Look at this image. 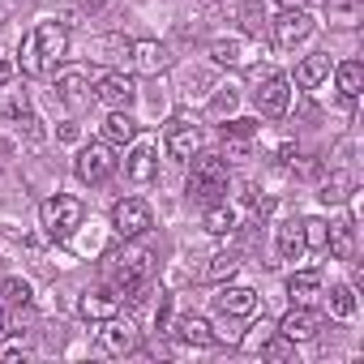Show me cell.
<instances>
[{
  "instance_id": "obj_2",
  "label": "cell",
  "mask_w": 364,
  "mask_h": 364,
  "mask_svg": "<svg viewBox=\"0 0 364 364\" xmlns=\"http://www.w3.org/2000/svg\"><path fill=\"white\" fill-rule=\"evenodd\" d=\"M107 274H112V283H116L120 296H129V300H146V287H150L154 266H150V253H146V249H120V253L112 257Z\"/></svg>"
},
{
  "instance_id": "obj_24",
  "label": "cell",
  "mask_w": 364,
  "mask_h": 364,
  "mask_svg": "<svg viewBox=\"0 0 364 364\" xmlns=\"http://www.w3.org/2000/svg\"><path fill=\"white\" fill-rule=\"evenodd\" d=\"M279 257L283 262H300L304 257V236H300V223L296 219H287L279 228Z\"/></svg>"
},
{
  "instance_id": "obj_23",
  "label": "cell",
  "mask_w": 364,
  "mask_h": 364,
  "mask_svg": "<svg viewBox=\"0 0 364 364\" xmlns=\"http://www.w3.org/2000/svg\"><path fill=\"white\" fill-rule=\"evenodd\" d=\"M326 77H330V56H309V60L296 65V86H300V90H313V86H321Z\"/></svg>"
},
{
  "instance_id": "obj_17",
  "label": "cell",
  "mask_w": 364,
  "mask_h": 364,
  "mask_svg": "<svg viewBox=\"0 0 364 364\" xmlns=\"http://www.w3.org/2000/svg\"><path fill=\"white\" fill-rule=\"evenodd\" d=\"M26 107V90H18V65L0 60V116H14Z\"/></svg>"
},
{
  "instance_id": "obj_31",
  "label": "cell",
  "mask_w": 364,
  "mask_h": 364,
  "mask_svg": "<svg viewBox=\"0 0 364 364\" xmlns=\"http://www.w3.org/2000/svg\"><path fill=\"white\" fill-rule=\"evenodd\" d=\"M232 228H236V210H232V206H219V202H215V206L206 210V232H215V236H228Z\"/></svg>"
},
{
  "instance_id": "obj_38",
  "label": "cell",
  "mask_w": 364,
  "mask_h": 364,
  "mask_svg": "<svg viewBox=\"0 0 364 364\" xmlns=\"http://www.w3.org/2000/svg\"><path fill=\"white\" fill-rule=\"evenodd\" d=\"M232 107H236V95L228 90V95H219V99H215V107H210V112H215V116H228Z\"/></svg>"
},
{
  "instance_id": "obj_28",
  "label": "cell",
  "mask_w": 364,
  "mask_h": 364,
  "mask_svg": "<svg viewBox=\"0 0 364 364\" xmlns=\"http://www.w3.org/2000/svg\"><path fill=\"white\" fill-rule=\"evenodd\" d=\"M14 124H18V133H22L26 141H35V146H39V141L48 137V129H43V120H39V116H35L31 107H22V112H14Z\"/></svg>"
},
{
  "instance_id": "obj_20",
  "label": "cell",
  "mask_w": 364,
  "mask_h": 364,
  "mask_svg": "<svg viewBox=\"0 0 364 364\" xmlns=\"http://www.w3.org/2000/svg\"><path fill=\"white\" fill-rule=\"evenodd\" d=\"M86 86H90L86 73H82V69H69V73L56 77V99H60L65 107H82V103H86Z\"/></svg>"
},
{
  "instance_id": "obj_12",
  "label": "cell",
  "mask_w": 364,
  "mask_h": 364,
  "mask_svg": "<svg viewBox=\"0 0 364 364\" xmlns=\"http://www.w3.org/2000/svg\"><path fill=\"white\" fill-rule=\"evenodd\" d=\"M321 330V313L313 304H291V313L279 321V334H287L291 343H304V338H317Z\"/></svg>"
},
{
  "instance_id": "obj_11",
  "label": "cell",
  "mask_w": 364,
  "mask_h": 364,
  "mask_svg": "<svg viewBox=\"0 0 364 364\" xmlns=\"http://www.w3.org/2000/svg\"><path fill=\"white\" fill-rule=\"evenodd\" d=\"M95 99H99L103 107H112V112H129L133 99H137V86H133V77H124V73H103L99 86H95Z\"/></svg>"
},
{
  "instance_id": "obj_18",
  "label": "cell",
  "mask_w": 364,
  "mask_h": 364,
  "mask_svg": "<svg viewBox=\"0 0 364 364\" xmlns=\"http://www.w3.org/2000/svg\"><path fill=\"white\" fill-rule=\"evenodd\" d=\"M129 52H133V69L137 73H163L171 65V52L163 43H154V39H137Z\"/></svg>"
},
{
  "instance_id": "obj_39",
  "label": "cell",
  "mask_w": 364,
  "mask_h": 364,
  "mask_svg": "<svg viewBox=\"0 0 364 364\" xmlns=\"http://www.w3.org/2000/svg\"><path fill=\"white\" fill-rule=\"evenodd\" d=\"M77 9H82V14H103L107 0H77Z\"/></svg>"
},
{
  "instance_id": "obj_8",
  "label": "cell",
  "mask_w": 364,
  "mask_h": 364,
  "mask_svg": "<svg viewBox=\"0 0 364 364\" xmlns=\"http://www.w3.org/2000/svg\"><path fill=\"white\" fill-rule=\"evenodd\" d=\"M163 146H167V154H171L176 163H189V159L202 150V129H198V120H189V116H176V120L167 124V137H163Z\"/></svg>"
},
{
  "instance_id": "obj_40",
  "label": "cell",
  "mask_w": 364,
  "mask_h": 364,
  "mask_svg": "<svg viewBox=\"0 0 364 364\" xmlns=\"http://www.w3.org/2000/svg\"><path fill=\"white\" fill-rule=\"evenodd\" d=\"M77 137H82V129H77L73 120H69V124H60V141H77Z\"/></svg>"
},
{
  "instance_id": "obj_29",
  "label": "cell",
  "mask_w": 364,
  "mask_h": 364,
  "mask_svg": "<svg viewBox=\"0 0 364 364\" xmlns=\"http://www.w3.org/2000/svg\"><path fill=\"white\" fill-rule=\"evenodd\" d=\"M300 236H304V249H317V253H326L330 223H326V219H300Z\"/></svg>"
},
{
  "instance_id": "obj_35",
  "label": "cell",
  "mask_w": 364,
  "mask_h": 364,
  "mask_svg": "<svg viewBox=\"0 0 364 364\" xmlns=\"http://www.w3.org/2000/svg\"><path fill=\"white\" fill-rule=\"evenodd\" d=\"M355 18H360V0H330V22L355 26Z\"/></svg>"
},
{
  "instance_id": "obj_5",
  "label": "cell",
  "mask_w": 364,
  "mask_h": 364,
  "mask_svg": "<svg viewBox=\"0 0 364 364\" xmlns=\"http://www.w3.org/2000/svg\"><path fill=\"white\" fill-rule=\"evenodd\" d=\"M287 99H291V90H287V77L283 73H274V69H257L253 73V103H257L262 116L279 120L287 112Z\"/></svg>"
},
{
  "instance_id": "obj_30",
  "label": "cell",
  "mask_w": 364,
  "mask_h": 364,
  "mask_svg": "<svg viewBox=\"0 0 364 364\" xmlns=\"http://www.w3.org/2000/svg\"><path fill=\"white\" fill-rule=\"evenodd\" d=\"M262 355H266V360H274V364H283V360H296V343H291L287 334H266V343H262Z\"/></svg>"
},
{
  "instance_id": "obj_19",
  "label": "cell",
  "mask_w": 364,
  "mask_h": 364,
  "mask_svg": "<svg viewBox=\"0 0 364 364\" xmlns=\"http://www.w3.org/2000/svg\"><path fill=\"white\" fill-rule=\"evenodd\" d=\"M287 296H291V304H317V300H321V274H317V270L291 274V279H287Z\"/></svg>"
},
{
  "instance_id": "obj_33",
  "label": "cell",
  "mask_w": 364,
  "mask_h": 364,
  "mask_svg": "<svg viewBox=\"0 0 364 364\" xmlns=\"http://www.w3.org/2000/svg\"><path fill=\"white\" fill-rule=\"evenodd\" d=\"M330 313L334 317H351L355 313V287H347V283L330 287Z\"/></svg>"
},
{
  "instance_id": "obj_37",
  "label": "cell",
  "mask_w": 364,
  "mask_h": 364,
  "mask_svg": "<svg viewBox=\"0 0 364 364\" xmlns=\"http://www.w3.org/2000/svg\"><path fill=\"white\" fill-rule=\"evenodd\" d=\"M0 360H5V364H18V360H26V347H18V343H5V347H0Z\"/></svg>"
},
{
  "instance_id": "obj_6",
  "label": "cell",
  "mask_w": 364,
  "mask_h": 364,
  "mask_svg": "<svg viewBox=\"0 0 364 364\" xmlns=\"http://www.w3.org/2000/svg\"><path fill=\"white\" fill-rule=\"evenodd\" d=\"M95 343H99V351H103V355H129V351H137L141 330H137V321H129V317H120V313H116V317L99 321Z\"/></svg>"
},
{
  "instance_id": "obj_22",
  "label": "cell",
  "mask_w": 364,
  "mask_h": 364,
  "mask_svg": "<svg viewBox=\"0 0 364 364\" xmlns=\"http://www.w3.org/2000/svg\"><path fill=\"white\" fill-rule=\"evenodd\" d=\"M326 249H330V257H338V262H347V257L355 253V228H351V219H343V223H330Z\"/></svg>"
},
{
  "instance_id": "obj_4",
  "label": "cell",
  "mask_w": 364,
  "mask_h": 364,
  "mask_svg": "<svg viewBox=\"0 0 364 364\" xmlns=\"http://www.w3.org/2000/svg\"><path fill=\"white\" fill-rule=\"evenodd\" d=\"M39 219H43V232H48L52 240H69V236L82 228L86 206H82L77 198H69V193H56V198H48V202L39 206Z\"/></svg>"
},
{
  "instance_id": "obj_32",
  "label": "cell",
  "mask_w": 364,
  "mask_h": 364,
  "mask_svg": "<svg viewBox=\"0 0 364 364\" xmlns=\"http://www.w3.org/2000/svg\"><path fill=\"white\" fill-rule=\"evenodd\" d=\"M236 270H240V257H236V253H215L210 266H206V279H210V283H223V279H232Z\"/></svg>"
},
{
  "instance_id": "obj_26",
  "label": "cell",
  "mask_w": 364,
  "mask_h": 364,
  "mask_svg": "<svg viewBox=\"0 0 364 364\" xmlns=\"http://www.w3.org/2000/svg\"><path fill=\"white\" fill-rule=\"evenodd\" d=\"M210 56H215V65H232V69H240V65L249 60L245 39H215V43H210Z\"/></svg>"
},
{
  "instance_id": "obj_3",
  "label": "cell",
  "mask_w": 364,
  "mask_h": 364,
  "mask_svg": "<svg viewBox=\"0 0 364 364\" xmlns=\"http://www.w3.org/2000/svg\"><path fill=\"white\" fill-rule=\"evenodd\" d=\"M189 163H193V167H189V198L215 206V202L228 193V159H223V154H202V150H198Z\"/></svg>"
},
{
  "instance_id": "obj_21",
  "label": "cell",
  "mask_w": 364,
  "mask_h": 364,
  "mask_svg": "<svg viewBox=\"0 0 364 364\" xmlns=\"http://www.w3.org/2000/svg\"><path fill=\"white\" fill-rule=\"evenodd\" d=\"M137 137V120L129 116V112H112L107 120H103V141L107 146H129Z\"/></svg>"
},
{
  "instance_id": "obj_27",
  "label": "cell",
  "mask_w": 364,
  "mask_h": 364,
  "mask_svg": "<svg viewBox=\"0 0 364 364\" xmlns=\"http://www.w3.org/2000/svg\"><path fill=\"white\" fill-rule=\"evenodd\" d=\"M338 90H343V99H355L364 90V65L360 60H343L338 65Z\"/></svg>"
},
{
  "instance_id": "obj_42",
  "label": "cell",
  "mask_w": 364,
  "mask_h": 364,
  "mask_svg": "<svg viewBox=\"0 0 364 364\" xmlns=\"http://www.w3.org/2000/svg\"><path fill=\"white\" fill-rule=\"evenodd\" d=\"M0 334H5V300H0Z\"/></svg>"
},
{
  "instance_id": "obj_14",
  "label": "cell",
  "mask_w": 364,
  "mask_h": 364,
  "mask_svg": "<svg viewBox=\"0 0 364 364\" xmlns=\"http://www.w3.org/2000/svg\"><path fill=\"white\" fill-rule=\"evenodd\" d=\"M154 171H159V154H154V146H150V141H137V146L129 150V159H124V176L133 180V185H150Z\"/></svg>"
},
{
  "instance_id": "obj_16",
  "label": "cell",
  "mask_w": 364,
  "mask_h": 364,
  "mask_svg": "<svg viewBox=\"0 0 364 364\" xmlns=\"http://www.w3.org/2000/svg\"><path fill=\"white\" fill-rule=\"evenodd\" d=\"M77 313H82L86 321H107V317L120 313V291H112V287H103V291H86V296L77 300Z\"/></svg>"
},
{
  "instance_id": "obj_36",
  "label": "cell",
  "mask_w": 364,
  "mask_h": 364,
  "mask_svg": "<svg viewBox=\"0 0 364 364\" xmlns=\"http://www.w3.org/2000/svg\"><path fill=\"white\" fill-rule=\"evenodd\" d=\"M257 133V120H232V124H223V137L232 141V150L240 146V141H249Z\"/></svg>"
},
{
  "instance_id": "obj_34",
  "label": "cell",
  "mask_w": 364,
  "mask_h": 364,
  "mask_svg": "<svg viewBox=\"0 0 364 364\" xmlns=\"http://www.w3.org/2000/svg\"><path fill=\"white\" fill-rule=\"evenodd\" d=\"M0 296H5V304H22V309H26L35 291H31V283H26V279H18V274H14V279H5V287H0Z\"/></svg>"
},
{
  "instance_id": "obj_13",
  "label": "cell",
  "mask_w": 364,
  "mask_h": 364,
  "mask_svg": "<svg viewBox=\"0 0 364 364\" xmlns=\"http://www.w3.org/2000/svg\"><path fill=\"white\" fill-rule=\"evenodd\" d=\"M167 330H171V338H176V343H185V347H215V330H210L202 317H193V313L176 317Z\"/></svg>"
},
{
  "instance_id": "obj_10",
  "label": "cell",
  "mask_w": 364,
  "mask_h": 364,
  "mask_svg": "<svg viewBox=\"0 0 364 364\" xmlns=\"http://www.w3.org/2000/svg\"><path fill=\"white\" fill-rule=\"evenodd\" d=\"M270 31H274V43L279 48H296V43H304L313 35V18H309V9H283L270 22Z\"/></svg>"
},
{
  "instance_id": "obj_7",
  "label": "cell",
  "mask_w": 364,
  "mask_h": 364,
  "mask_svg": "<svg viewBox=\"0 0 364 364\" xmlns=\"http://www.w3.org/2000/svg\"><path fill=\"white\" fill-rule=\"evenodd\" d=\"M150 223H154V215L141 198H124V202L112 206V228H116L120 240H137L141 232H150Z\"/></svg>"
},
{
  "instance_id": "obj_9",
  "label": "cell",
  "mask_w": 364,
  "mask_h": 364,
  "mask_svg": "<svg viewBox=\"0 0 364 364\" xmlns=\"http://www.w3.org/2000/svg\"><path fill=\"white\" fill-rule=\"evenodd\" d=\"M112 171H116V154L107 141H90L77 154V180H86V185H103V180H112Z\"/></svg>"
},
{
  "instance_id": "obj_25",
  "label": "cell",
  "mask_w": 364,
  "mask_h": 364,
  "mask_svg": "<svg viewBox=\"0 0 364 364\" xmlns=\"http://www.w3.org/2000/svg\"><path fill=\"white\" fill-rule=\"evenodd\" d=\"M351 189H355V180H351L347 171H334L326 185H321V193H317V198H321L326 206H343V202L351 198Z\"/></svg>"
},
{
  "instance_id": "obj_15",
  "label": "cell",
  "mask_w": 364,
  "mask_h": 364,
  "mask_svg": "<svg viewBox=\"0 0 364 364\" xmlns=\"http://www.w3.org/2000/svg\"><path fill=\"white\" fill-rule=\"evenodd\" d=\"M215 309L223 317H253L257 313V291L253 287H223L215 296Z\"/></svg>"
},
{
  "instance_id": "obj_41",
  "label": "cell",
  "mask_w": 364,
  "mask_h": 364,
  "mask_svg": "<svg viewBox=\"0 0 364 364\" xmlns=\"http://www.w3.org/2000/svg\"><path fill=\"white\" fill-rule=\"evenodd\" d=\"M313 0H283V9H309Z\"/></svg>"
},
{
  "instance_id": "obj_1",
  "label": "cell",
  "mask_w": 364,
  "mask_h": 364,
  "mask_svg": "<svg viewBox=\"0 0 364 364\" xmlns=\"http://www.w3.org/2000/svg\"><path fill=\"white\" fill-rule=\"evenodd\" d=\"M65 56H69V31H65L60 22H39L35 31L22 35L18 69H22L26 77H48Z\"/></svg>"
}]
</instances>
